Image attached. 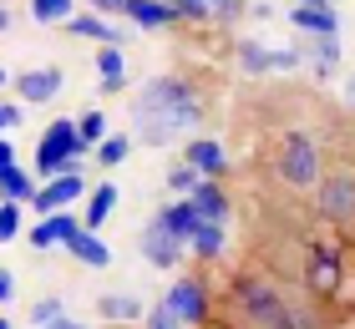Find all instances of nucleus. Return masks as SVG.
<instances>
[{
    "label": "nucleus",
    "mask_w": 355,
    "mask_h": 329,
    "mask_svg": "<svg viewBox=\"0 0 355 329\" xmlns=\"http://www.w3.org/2000/svg\"><path fill=\"white\" fill-rule=\"evenodd\" d=\"M188 168L203 177V183H218V172L229 168V152H223L218 142H208V137H198V142H188Z\"/></svg>",
    "instance_id": "1a4fd4ad"
},
{
    "label": "nucleus",
    "mask_w": 355,
    "mask_h": 329,
    "mask_svg": "<svg viewBox=\"0 0 355 329\" xmlns=\"http://www.w3.org/2000/svg\"><path fill=\"white\" fill-rule=\"evenodd\" d=\"M112 203H117V188L102 183V188L92 193V203H87V228H102V223H107V213H112Z\"/></svg>",
    "instance_id": "4be33fe9"
},
{
    "label": "nucleus",
    "mask_w": 355,
    "mask_h": 329,
    "mask_svg": "<svg viewBox=\"0 0 355 329\" xmlns=\"http://www.w3.org/2000/svg\"><path fill=\"white\" fill-rule=\"evenodd\" d=\"M31 314H36V324H51V319H61V299H41Z\"/></svg>",
    "instance_id": "7c9ffc66"
},
{
    "label": "nucleus",
    "mask_w": 355,
    "mask_h": 329,
    "mask_svg": "<svg viewBox=\"0 0 355 329\" xmlns=\"http://www.w3.org/2000/svg\"><path fill=\"white\" fill-rule=\"evenodd\" d=\"M67 249H71L76 258H82V263H96V269H107V263H112V249H107V243L96 238V233H76V238L67 243Z\"/></svg>",
    "instance_id": "f3484780"
},
{
    "label": "nucleus",
    "mask_w": 355,
    "mask_h": 329,
    "mask_svg": "<svg viewBox=\"0 0 355 329\" xmlns=\"http://www.w3.org/2000/svg\"><path fill=\"white\" fill-rule=\"evenodd\" d=\"M67 10H71V0H31V15H36V21H61Z\"/></svg>",
    "instance_id": "393cba45"
},
{
    "label": "nucleus",
    "mask_w": 355,
    "mask_h": 329,
    "mask_svg": "<svg viewBox=\"0 0 355 329\" xmlns=\"http://www.w3.org/2000/svg\"><path fill=\"white\" fill-rule=\"evenodd\" d=\"M0 193H6L10 203H31V197H36V183H31L21 168H6L0 172Z\"/></svg>",
    "instance_id": "aec40b11"
},
{
    "label": "nucleus",
    "mask_w": 355,
    "mask_h": 329,
    "mask_svg": "<svg viewBox=\"0 0 355 329\" xmlns=\"http://www.w3.org/2000/svg\"><path fill=\"white\" fill-rule=\"evenodd\" d=\"M0 329H10V324H6V319H0Z\"/></svg>",
    "instance_id": "4c0bfd02"
},
{
    "label": "nucleus",
    "mask_w": 355,
    "mask_h": 329,
    "mask_svg": "<svg viewBox=\"0 0 355 329\" xmlns=\"http://www.w3.org/2000/svg\"><path fill=\"white\" fill-rule=\"evenodd\" d=\"M76 152H82V137H76V122H51L46 127V137H41V147H36V172H67L71 162H76Z\"/></svg>",
    "instance_id": "39448f33"
},
{
    "label": "nucleus",
    "mask_w": 355,
    "mask_h": 329,
    "mask_svg": "<svg viewBox=\"0 0 355 329\" xmlns=\"http://www.w3.org/2000/svg\"><path fill=\"white\" fill-rule=\"evenodd\" d=\"M71 36H87V41L117 46V26H107L102 15H76V21H71Z\"/></svg>",
    "instance_id": "a211bd4d"
},
{
    "label": "nucleus",
    "mask_w": 355,
    "mask_h": 329,
    "mask_svg": "<svg viewBox=\"0 0 355 329\" xmlns=\"http://www.w3.org/2000/svg\"><path fill=\"white\" fill-rule=\"evenodd\" d=\"M178 15H188V21H203V15H218V21H234L239 10H244V0H173Z\"/></svg>",
    "instance_id": "4468645a"
},
{
    "label": "nucleus",
    "mask_w": 355,
    "mask_h": 329,
    "mask_svg": "<svg viewBox=\"0 0 355 329\" xmlns=\"http://www.w3.org/2000/svg\"><path fill=\"white\" fill-rule=\"evenodd\" d=\"M142 254H148V258L157 263V269H173V263H178V254H183V243H178V238L168 233V228L153 218L148 228H142Z\"/></svg>",
    "instance_id": "9d476101"
},
{
    "label": "nucleus",
    "mask_w": 355,
    "mask_h": 329,
    "mask_svg": "<svg viewBox=\"0 0 355 329\" xmlns=\"http://www.w3.org/2000/svg\"><path fill=\"white\" fill-rule=\"evenodd\" d=\"M21 233V203H6L0 208V238H15Z\"/></svg>",
    "instance_id": "cd10ccee"
},
{
    "label": "nucleus",
    "mask_w": 355,
    "mask_h": 329,
    "mask_svg": "<svg viewBox=\"0 0 355 329\" xmlns=\"http://www.w3.org/2000/svg\"><path fill=\"white\" fill-rule=\"evenodd\" d=\"M96 71H102V91H122V51L117 46L96 51Z\"/></svg>",
    "instance_id": "6ab92c4d"
},
{
    "label": "nucleus",
    "mask_w": 355,
    "mask_h": 329,
    "mask_svg": "<svg viewBox=\"0 0 355 329\" xmlns=\"http://www.w3.org/2000/svg\"><path fill=\"white\" fill-rule=\"evenodd\" d=\"M168 188H173L178 197H188L193 188H198V172H193V168H173V172H168Z\"/></svg>",
    "instance_id": "a878e982"
},
{
    "label": "nucleus",
    "mask_w": 355,
    "mask_h": 329,
    "mask_svg": "<svg viewBox=\"0 0 355 329\" xmlns=\"http://www.w3.org/2000/svg\"><path fill=\"white\" fill-rule=\"evenodd\" d=\"M148 329H188V324H183V319H178V314H168V309H163V304H157V309H153V314H148Z\"/></svg>",
    "instance_id": "c756f323"
},
{
    "label": "nucleus",
    "mask_w": 355,
    "mask_h": 329,
    "mask_svg": "<svg viewBox=\"0 0 355 329\" xmlns=\"http://www.w3.org/2000/svg\"><path fill=\"white\" fill-rule=\"evenodd\" d=\"M239 61H244V71H274V56L259 51V46H244V56H239Z\"/></svg>",
    "instance_id": "bb28decb"
},
{
    "label": "nucleus",
    "mask_w": 355,
    "mask_h": 329,
    "mask_svg": "<svg viewBox=\"0 0 355 329\" xmlns=\"http://www.w3.org/2000/svg\"><path fill=\"white\" fill-rule=\"evenodd\" d=\"M310 203H315V213L325 223H340V228H350L355 223V168H325L320 172V183H315V193H310Z\"/></svg>",
    "instance_id": "20e7f679"
},
{
    "label": "nucleus",
    "mask_w": 355,
    "mask_h": 329,
    "mask_svg": "<svg viewBox=\"0 0 355 329\" xmlns=\"http://www.w3.org/2000/svg\"><path fill=\"white\" fill-rule=\"evenodd\" d=\"M0 299H10V274H0Z\"/></svg>",
    "instance_id": "f704fd0d"
},
{
    "label": "nucleus",
    "mask_w": 355,
    "mask_h": 329,
    "mask_svg": "<svg viewBox=\"0 0 355 329\" xmlns=\"http://www.w3.org/2000/svg\"><path fill=\"white\" fill-rule=\"evenodd\" d=\"M289 15H295V26H300V30H320V36H335V26H340L330 6H295Z\"/></svg>",
    "instance_id": "dca6fc26"
},
{
    "label": "nucleus",
    "mask_w": 355,
    "mask_h": 329,
    "mask_svg": "<svg viewBox=\"0 0 355 329\" xmlns=\"http://www.w3.org/2000/svg\"><path fill=\"white\" fill-rule=\"evenodd\" d=\"M188 203L198 208L203 223H223V213H229V193H223L218 183H198V188L188 193Z\"/></svg>",
    "instance_id": "ddd939ff"
},
{
    "label": "nucleus",
    "mask_w": 355,
    "mask_h": 329,
    "mask_svg": "<svg viewBox=\"0 0 355 329\" xmlns=\"http://www.w3.org/2000/svg\"><path fill=\"white\" fill-rule=\"evenodd\" d=\"M76 233H82V228H76V223L67 218V213H51L46 223L31 228V243H36V249H51V243H71Z\"/></svg>",
    "instance_id": "2eb2a0df"
},
{
    "label": "nucleus",
    "mask_w": 355,
    "mask_h": 329,
    "mask_svg": "<svg viewBox=\"0 0 355 329\" xmlns=\"http://www.w3.org/2000/svg\"><path fill=\"white\" fill-rule=\"evenodd\" d=\"M6 168H15V152H10V142L0 137V172H6Z\"/></svg>",
    "instance_id": "2f4dec72"
},
{
    "label": "nucleus",
    "mask_w": 355,
    "mask_h": 329,
    "mask_svg": "<svg viewBox=\"0 0 355 329\" xmlns=\"http://www.w3.org/2000/svg\"><path fill=\"white\" fill-rule=\"evenodd\" d=\"M0 30H6V10H0Z\"/></svg>",
    "instance_id": "e433bc0d"
},
{
    "label": "nucleus",
    "mask_w": 355,
    "mask_h": 329,
    "mask_svg": "<svg viewBox=\"0 0 355 329\" xmlns=\"http://www.w3.org/2000/svg\"><path fill=\"white\" fill-rule=\"evenodd\" d=\"M198 96H193L188 81H178V76H157L148 81V91L132 102V127H137V137L142 142H168L173 132H183V127H198Z\"/></svg>",
    "instance_id": "f257e3e1"
},
{
    "label": "nucleus",
    "mask_w": 355,
    "mask_h": 329,
    "mask_svg": "<svg viewBox=\"0 0 355 329\" xmlns=\"http://www.w3.org/2000/svg\"><path fill=\"white\" fill-rule=\"evenodd\" d=\"M96 10H122V0H92Z\"/></svg>",
    "instance_id": "72a5a7b5"
},
{
    "label": "nucleus",
    "mask_w": 355,
    "mask_h": 329,
    "mask_svg": "<svg viewBox=\"0 0 355 329\" xmlns=\"http://www.w3.org/2000/svg\"><path fill=\"white\" fill-rule=\"evenodd\" d=\"M163 309H168V314H178V319L193 329V324H203V319H208V294H203L198 278H178V284L168 289Z\"/></svg>",
    "instance_id": "423d86ee"
},
{
    "label": "nucleus",
    "mask_w": 355,
    "mask_h": 329,
    "mask_svg": "<svg viewBox=\"0 0 355 329\" xmlns=\"http://www.w3.org/2000/svg\"><path fill=\"white\" fill-rule=\"evenodd\" d=\"M295 6H330V0H295Z\"/></svg>",
    "instance_id": "c9c22d12"
},
{
    "label": "nucleus",
    "mask_w": 355,
    "mask_h": 329,
    "mask_svg": "<svg viewBox=\"0 0 355 329\" xmlns=\"http://www.w3.org/2000/svg\"><path fill=\"white\" fill-rule=\"evenodd\" d=\"M15 91H21L26 102H51V96H61V66H36V71H21V76H15Z\"/></svg>",
    "instance_id": "6e6552de"
},
{
    "label": "nucleus",
    "mask_w": 355,
    "mask_h": 329,
    "mask_svg": "<svg viewBox=\"0 0 355 329\" xmlns=\"http://www.w3.org/2000/svg\"><path fill=\"white\" fill-rule=\"evenodd\" d=\"M320 147H315V137L310 132H300V127H289L279 142H274V157H269V177L279 188H289V193H315V183H320Z\"/></svg>",
    "instance_id": "7ed1b4c3"
},
{
    "label": "nucleus",
    "mask_w": 355,
    "mask_h": 329,
    "mask_svg": "<svg viewBox=\"0 0 355 329\" xmlns=\"http://www.w3.org/2000/svg\"><path fill=\"white\" fill-rule=\"evenodd\" d=\"M157 223H163V228H168V233H173L178 243H188L193 233H198V223H203V218H198V208H193L188 197H178L173 208H163V213H157Z\"/></svg>",
    "instance_id": "f8f14e48"
},
{
    "label": "nucleus",
    "mask_w": 355,
    "mask_h": 329,
    "mask_svg": "<svg viewBox=\"0 0 355 329\" xmlns=\"http://www.w3.org/2000/svg\"><path fill=\"white\" fill-rule=\"evenodd\" d=\"M102 314H107V319H137L142 304H137V299H122V294H112V299H102Z\"/></svg>",
    "instance_id": "b1692460"
},
{
    "label": "nucleus",
    "mask_w": 355,
    "mask_h": 329,
    "mask_svg": "<svg viewBox=\"0 0 355 329\" xmlns=\"http://www.w3.org/2000/svg\"><path fill=\"white\" fill-rule=\"evenodd\" d=\"M122 10H127V21L142 26V30H163L178 21V10L163 6V0H122Z\"/></svg>",
    "instance_id": "9b49d317"
},
{
    "label": "nucleus",
    "mask_w": 355,
    "mask_h": 329,
    "mask_svg": "<svg viewBox=\"0 0 355 329\" xmlns=\"http://www.w3.org/2000/svg\"><path fill=\"white\" fill-rule=\"evenodd\" d=\"M122 157H127V137H107L102 142V168H117Z\"/></svg>",
    "instance_id": "c85d7f7f"
},
{
    "label": "nucleus",
    "mask_w": 355,
    "mask_h": 329,
    "mask_svg": "<svg viewBox=\"0 0 355 329\" xmlns=\"http://www.w3.org/2000/svg\"><path fill=\"white\" fill-rule=\"evenodd\" d=\"M223 309H229L234 329H300V314L289 309V299L279 289L259 284V278H239Z\"/></svg>",
    "instance_id": "f03ea898"
},
{
    "label": "nucleus",
    "mask_w": 355,
    "mask_h": 329,
    "mask_svg": "<svg viewBox=\"0 0 355 329\" xmlns=\"http://www.w3.org/2000/svg\"><path fill=\"white\" fill-rule=\"evenodd\" d=\"M82 197V177H76V162L61 177H51L46 188H36V197H31V208L36 213H56V208H67V203H76Z\"/></svg>",
    "instance_id": "0eeeda50"
},
{
    "label": "nucleus",
    "mask_w": 355,
    "mask_h": 329,
    "mask_svg": "<svg viewBox=\"0 0 355 329\" xmlns=\"http://www.w3.org/2000/svg\"><path fill=\"white\" fill-rule=\"evenodd\" d=\"M15 117H21V112H15V107H0V132H6V127H10Z\"/></svg>",
    "instance_id": "473e14b6"
},
{
    "label": "nucleus",
    "mask_w": 355,
    "mask_h": 329,
    "mask_svg": "<svg viewBox=\"0 0 355 329\" xmlns=\"http://www.w3.org/2000/svg\"><path fill=\"white\" fill-rule=\"evenodd\" d=\"M188 243H193L203 258H218V254H223V223H198V233H193Z\"/></svg>",
    "instance_id": "412c9836"
},
{
    "label": "nucleus",
    "mask_w": 355,
    "mask_h": 329,
    "mask_svg": "<svg viewBox=\"0 0 355 329\" xmlns=\"http://www.w3.org/2000/svg\"><path fill=\"white\" fill-rule=\"evenodd\" d=\"M76 137H82V147L107 142V117H102V112H87V117L76 122Z\"/></svg>",
    "instance_id": "5701e85b"
}]
</instances>
